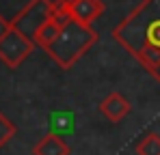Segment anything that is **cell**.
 <instances>
[{
  "label": "cell",
  "mask_w": 160,
  "mask_h": 155,
  "mask_svg": "<svg viewBox=\"0 0 160 155\" xmlns=\"http://www.w3.org/2000/svg\"><path fill=\"white\" fill-rule=\"evenodd\" d=\"M149 73H152V78H156V80L160 82V63L154 67V69H152V71H149Z\"/></svg>",
  "instance_id": "cell-13"
},
{
  "label": "cell",
  "mask_w": 160,
  "mask_h": 155,
  "mask_svg": "<svg viewBox=\"0 0 160 155\" xmlns=\"http://www.w3.org/2000/svg\"><path fill=\"white\" fill-rule=\"evenodd\" d=\"M35 2L37 0H0V24H4V28L13 26Z\"/></svg>",
  "instance_id": "cell-7"
},
{
  "label": "cell",
  "mask_w": 160,
  "mask_h": 155,
  "mask_svg": "<svg viewBox=\"0 0 160 155\" xmlns=\"http://www.w3.org/2000/svg\"><path fill=\"white\" fill-rule=\"evenodd\" d=\"M69 144L58 134H46L32 147V155H69Z\"/></svg>",
  "instance_id": "cell-8"
},
{
  "label": "cell",
  "mask_w": 160,
  "mask_h": 155,
  "mask_svg": "<svg viewBox=\"0 0 160 155\" xmlns=\"http://www.w3.org/2000/svg\"><path fill=\"white\" fill-rule=\"evenodd\" d=\"M52 13H54L52 7H50L46 0H37L30 9H26V11L22 13V17L11 26V28L20 30L24 37H28V39L32 41V39H35V35H37V30L46 24L50 17H52Z\"/></svg>",
  "instance_id": "cell-4"
},
{
  "label": "cell",
  "mask_w": 160,
  "mask_h": 155,
  "mask_svg": "<svg viewBox=\"0 0 160 155\" xmlns=\"http://www.w3.org/2000/svg\"><path fill=\"white\" fill-rule=\"evenodd\" d=\"M46 2L52 7V11H67L74 0H46Z\"/></svg>",
  "instance_id": "cell-12"
},
{
  "label": "cell",
  "mask_w": 160,
  "mask_h": 155,
  "mask_svg": "<svg viewBox=\"0 0 160 155\" xmlns=\"http://www.w3.org/2000/svg\"><path fill=\"white\" fill-rule=\"evenodd\" d=\"M130 110H132V106L130 101L121 95V93H110L106 95L102 103H100V114L110 121V123H119V121H123L128 114H130Z\"/></svg>",
  "instance_id": "cell-5"
},
{
  "label": "cell",
  "mask_w": 160,
  "mask_h": 155,
  "mask_svg": "<svg viewBox=\"0 0 160 155\" xmlns=\"http://www.w3.org/2000/svg\"><path fill=\"white\" fill-rule=\"evenodd\" d=\"M58 32H61L58 24H56V22H54L52 17H50V20L46 22V24H43L41 28H39V30H37V35H35L32 43H35L37 48H41V50H48V48L52 45L54 41H56Z\"/></svg>",
  "instance_id": "cell-9"
},
{
  "label": "cell",
  "mask_w": 160,
  "mask_h": 155,
  "mask_svg": "<svg viewBox=\"0 0 160 155\" xmlns=\"http://www.w3.org/2000/svg\"><path fill=\"white\" fill-rule=\"evenodd\" d=\"M95 41H98V32L93 26H84L72 20L65 28H61L56 41L46 52L61 69H69L95 45Z\"/></svg>",
  "instance_id": "cell-2"
},
{
  "label": "cell",
  "mask_w": 160,
  "mask_h": 155,
  "mask_svg": "<svg viewBox=\"0 0 160 155\" xmlns=\"http://www.w3.org/2000/svg\"><path fill=\"white\" fill-rule=\"evenodd\" d=\"M136 155H160V136L158 134H145L141 142L136 144Z\"/></svg>",
  "instance_id": "cell-10"
},
{
  "label": "cell",
  "mask_w": 160,
  "mask_h": 155,
  "mask_svg": "<svg viewBox=\"0 0 160 155\" xmlns=\"http://www.w3.org/2000/svg\"><path fill=\"white\" fill-rule=\"evenodd\" d=\"M13 136H15V125L0 112V147H4Z\"/></svg>",
  "instance_id": "cell-11"
},
{
  "label": "cell",
  "mask_w": 160,
  "mask_h": 155,
  "mask_svg": "<svg viewBox=\"0 0 160 155\" xmlns=\"http://www.w3.org/2000/svg\"><path fill=\"white\" fill-rule=\"evenodd\" d=\"M115 41L152 71L160 63V0H141L112 30Z\"/></svg>",
  "instance_id": "cell-1"
},
{
  "label": "cell",
  "mask_w": 160,
  "mask_h": 155,
  "mask_svg": "<svg viewBox=\"0 0 160 155\" xmlns=\"http://www.w3.org/2000/svg\"><path fill=\"white\" fill-rule=\"evenodd\" d=\"M32 50H35V43L11 26L4 28V32L0 35V60L9 69H18L30 56Z\"/></svg>",
  "instance_id": "cell-3"
},
{
  "label": "cell",
  "mask_w": 160,
  "mask_h": 155,
  "mask_svg": "<svg viewBox=\"0 0 160 155\" xmlns=\"http://www.w3.org/2000/svg\"><path fill=\"white\" fill-rule=\"evenodd\" d=\"M69 15L84 26H91L102 13H104V2L102 0H74L69 4Z\"/></svg>",
  "instance_id": "cell-6"
}]
</instances>
